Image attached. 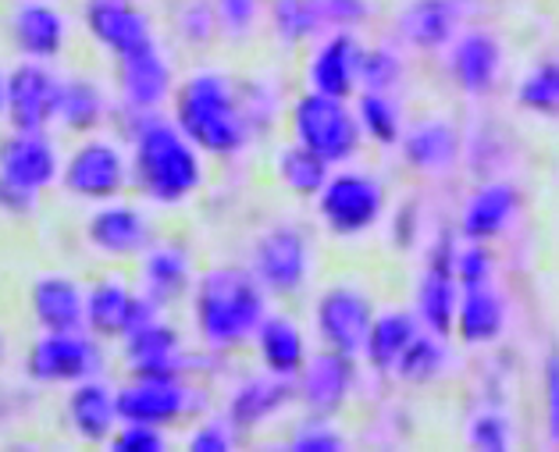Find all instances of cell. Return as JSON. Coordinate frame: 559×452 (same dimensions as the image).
<instances>
[{"instance_id":"6da1fadb","label":"cell","mask_w":559,"mask_h":452,"mask_svg":"<svg viewBox=\"0 0 559 452\" xmlns=\"http://www.w3.org/2000/svg\"><path fill=\"white\" fill-rule=\"evenodd\" d=\"M197 143L179 129V121L143 118L135 129L132 146V178L154 203L175 207L186 197H193L203 182V164Z\"/></svg>"},{"instance_id":"7a4b0ae2","label":"cell","mask_w":559,"mask_h":452,"mask_svg":"<svg viewBox=\"0 0 559 452\" xmlns=\"http://www.w3.org/2000/svg\"><path fill=\"white\" fill-rule=\"evenodd\" d=\"M193 310L203 342L214 349H228L253 338L264 324L267 289L247 267H211L197 282Z\"/></svg>"},{"instance_id":"3957f363","label":"cell","mask_w":559,"mask_h":452,"mask_svg":"<svg viewBox=\"0 0 559 452\" xmlns=\"http://www.w3.org/2000/svg\"><path fill=\"white\" fill-rule=\"evenodd\" d=\"M175 121L203 154L214 157L239 154L250 140L236 86L222 72H197L182 82L179 97H175Z\"/></svg>"},{"instance_id":"277c9868","label":"cell","mask_w":559,"mask_h":452,"mask_svg":"<svg viewBox=\"0 0 559 452\" xmlns=\"http://www.w3.org/2000/svg\"><path fill=\"white\" fill-rule=\"evenodd\" d=\"M293 132L296 143H304L329 164H346L357 157L364 129L349 100L324 97V93H304L293 107Z\"/></svg>"},{"instance_id":"5b68a950","label":"cell","mask_w":559,"mask_h":452,"mask_svg":"<svg viewBox=\"0 0 559 452\" xmlns=\"http://www.w3.org/2000/svg\"><path fill=\"white\" fill-rule=\"evenodd\" d=\"M385 211V189L367 171H338L318 193V214L335 236H360Z\"/></svg>"},{"instance_id":"8992f818","label":"cell","mask_w":559,"mask_h":452,"mask_svg":"<svg viewBox=\"0 0 559 452\" xmlns=\"http://www.w3.org/2000/svg\"><path fill=\"white\" fill-rule=\"evenodd\" d=\"M25 367H29V378L44 385H79L100 374L104 356L83 332H47L33 342Z\"/></svg>"},{"instance_id":"52a82bcc","label":"cell","mask_w":559,"mask_h":452,"mask_svg":"<svg viewBox=\"0 0 559 452\" xmlns=\"http://www.w3.org/2000/svg\"><path fill=\"white\" fill-rule=\"evenodd\" d=\"M250 271L267 293L293 296L310 275V242L299 228L278 225L264 231L253 246Z\"/></svg>"},{"instance_id":"ba28073f","label":"cell","mask_w":559,"mask_h":452,"mask_svg":"<svg viewBox=\"0 0 559 452\" xmlns=\"http://www.w3.org/2000/svg\"><path fill=\"white\" fill-rule=\"evenodd\" d=\"M129 182L126 154L111 140H86L61 168V186L79 200H115Z\"/></svg>"},{"instance_id":"9c48e42d","label":"cell","mask_w":559,"mask_h":452,"mask_svg":"<svg viewBox=\"0 0 559 452\" xmlns=\"http://www.w3.org/2000/svg\"><path fill=\"white\" fill-rule=\"evenodd\" d=\"M197 400V389L186 385L179 374H135L132 385L118 392V414L121 420H140V424H165L179 420Z\"/></svg>"},{"instance_id":"30bf717a","label":"cell","mask_w":559,"mask_h":452,"mask_svg":"<svg viewBox=\"0 0 559 452\" xmlns=\"http://www.w3.org/2000/svg\"><path fill=\"white\" fill-rule=\"evenodd\" d=\"M61 86L44 61L19 64L8 75V118L15 132H44L61 107Z\"/></svg>"},{"instance_id":"8fae6325","label":"cell","mask_w":559,"mask_h":452,"mask_svg":"<svg viewBox=\"0 0 559 452\" xmlns=\"http://www.w3.org/2000/svg\"><path fill=\"white\" fill-rule=\"evenodd\" d=\"M371 324H374L371 299H367L360 289L338 285V289H329L318 299V332L329 349H338L357 360V356L367 353Z\"/></svg>"},{"instance_id":"7c38bea8","label":"cell","mask_w":559,"mask_h":452,"mask_svg":"<svg viewBox=\"0 0 559 452\" xmlns=\"http://www.w3.org/2000/svg\"><path fill=\"white\" fill-rule=\"evenodd\" d=\"M0 178L39 197L61 178V157L44 132H15L0 143Z\"/></svg>"},{"instance_id":"4fadbf2b","label":"cell","mask_w":559,"mask_h":452,"mask_svg":"<svg viewBox=\"0 0 559 452\" xmlns=\"http://www.w3.org/2000/svg\"><path fill=\"white\" fill-rule=\"evenodd\" d=\"M449 75L467 97H485L502 75V44L488 29H467L449 44Z\"/></svg>"},{"instance_id":"5bb4252c","label":"cell","mask_w":559,"mask_h":452,"mask_svg":"<svg viewBox=\"0 0 559 452\" xmlns=\"http://www.w3.org/2000/svg\"><path fill=\"white\" fill-rule=\"evenodd\" d=\"M463 15L467 0H411L395 19V29L403 44L417 50H445L463 33Z\"/></svg>"},{"instance_id":"9a60e30c","label":"cell","mask_w":559,"mask_h":452,"mask_svg":"<svg viewBox=\"0 0 559 452\" xmlns=\"http://www.w3.org/2000/svg\"><path fill=\"white\" fill-rule=\"evenodd\" d=\"M360 44L349 29H335L324 44L313 50L310 68H307V82L313 93H324V97H338L349 100L360 86Z\"/></svg>"},{"instance_id":"2e32d148","label":"cell","mask_w":559,"mask_h":452,"mask_svg":"<svg viewBox=\"0 0 559 452\" xmlns=\"http://www.w3.org/2000/svg\"><path fill=\"white\" fill-rule=\"evenodd\" d=\"M299 400L307 403L310 414H335L346 403L353 389V356L338 349H318L307 356V364L299 367Z\"/></svg>"},{"instance_id":"e0dca14e","label":"cell","mask_w":559,"mask_h":452,"mask_svg":"<svg viewBox=\"0 0 559 452\" xmlns=\"http://www.w3.org/2000/svg\"><path fill=\"white\" fill-rule=\"evenodd\" d=\"M86 25H90V36L97 39L100 47L111 50L118 61L154 44L150 19L140 8L126 4V0H90Z\"/></svg>"},{"instance_id":"ac0fdd59","label":"cell","mask_w":559,"mask_h":452,"mask_svg":"<svg viewBox=\"0 0 559 452\" xmlns=\"http://www.w3.org/2000/svg\"><path fill=\"white\" fill-rule=\"evenodd\" d=\"M157 318V304L150 296L129 293V285L115 278L97 282L86 293V324L97 335H121L126 338L135 324Z\"/></svg>"},{"instance_id":"d6986e66","label":"cell","mask_w":559,"mask_h":452,"mask_svg":"<svg viewBox=\"0 0 559 452\" xmlns=\"http://www.w3.org/2000/svg\"><path fill=\"white\" fill-rule=\"evenodd\" d=\"M126 360L132 367V374H179L182 378V371L189 367L179 332L160 318L135 324L126 335Z\"/></svg>"},{"instance_id":"ffe728a7","label":"cell","mask_w":559,"mask_h":452,"mask_svg":"<svg viewBox=\"0 0 559 452\" xmlns=\"http://www.w3.org/2000/svg\"><path fill=\"white\" fill-rule=\"evenodd\" d=\"M118 82H121V97L135 111H157L171 93V68L168 58L154 44L121 58L118 64Z\"/></svg>"},{"instance_id":"44dd1931","label":"cell","mask_w":559,"mask_h":452,"mask_svg":"<svg viewBox=\"0 0 559 452\" xmlns=\"http://www.w3.org/2000/svg\"><path fill=\"white\" fill-rule=\"evenodd\" d=\"M33 313L44 332H83L86 293L64 275H44L33 282Z\"/></svg>"},{"instance_id":"7402d4cb","label":"cell","mask_w":559,"mask_h":452,"mask_svg":"<svg viewBox=\"0 0 559 452\" xmlns=\"http://www.w3.org/2000/svg\"><path fill=\"white\" fill-rule=\"evenodd\" d=\"M118 392H111L97 378L79 381L72 400H68V424L83 442H107L118 428Z\"/></svg>"},{"instance_id":"603a6c76","label":"cell","mask_w":559,"mask_h":452,"mask_svg":"<svg viewBox=\"0 0 559 452\" xmlns=\"http://www.w3.org/2000/svg\"><path fill=\"white\" fill-rule=\"evenodd\" d=\"M516 211H521V197L510 182H488L467 200L463 207V236L471 242L499 239L502 231H510Z\"/></svg>"},{"instance_id":"cb8c5ba5","label":"cell","mask_w":559,"mask_h":452,"mask_svg":"<svg viewBox=\"0 0 559 452\" xmlns=\"http://www.w3.org/2000/svg\"><path fill=\"white\" fill-rule=\"evenodd\" d=\"M507 328V299L496 293L492 282L485 285H467L460 289V307H456V335L467 346H488L496 342Z\"/></svg>"},{"instance_id":"d4e9b609","label":"cell","mask_w":559,"mask_h":452,"mask_svg":"<svg viewBox=\"0 0 559 452\" xmlns=\"http://www.w3.org/2000/svg\"><path fill=\"white\" fill-rule=\"evenodd\" d=\"M456 307H460V282L453 264L445 260H431L425 278L417 285V321L445 338L449 332H456Z\"/></svg>"},{"instance_id":"484cf974","label":"cell","mask_w":559,"mask_h":452,"mask_svg":"<svg viewBox=\"0 0 559 452\" xmlns=\"http://www.w3.org/2000/svg\"><path fill=\"white\" fill-rule=\"evenodd\" d=\"M86 236L107 257H132L146 250L150 225L140 211L129 207V203H115V207H100L90 217Z\"/></svg>"},{"instance_id":"4316f807","label":"cell","mask_w":559,"mask_h":452,"mask_svg":"<svg viewBox=\"0 0 559 452\" xmlns=\"http://www.w3.org/2000/svg\"><path fill=\"white\" fill-rule=\"evenodd\" d=\"M11 36H15L25 58L50 61L64 47V19L50 4H44V0H25L15 15H11Z\"/></svg>"},{"instance_id":"83f0119b","label":"cell","mask_w":559,"mask_h":452,"mask_svg":"<svg viewBox=\"0 0 559 452\" xmlns=\"http://www.w3.org/2000/svg\"><path fill=\"white\" fill-rule=\"evenodd\" d=\"M253 338H257V353H261V364L271 374L296 378L299 367L307 364L304 332H299L296 321L285 318V313H267Z\"/></svg>"},{"instance_id":"f1b7e54d","label":"cell","mask_w":559,"mask_h":452,"mask_svg":"<svg viewBox=\"0 0 559 452\" xmlns=\"http://www.w3.org/2000/svg\"><path fill=\"white\" fill-rule=\"evenodd\" d=\"M460 140L456 129L445 118H425L414 129L403 132V157L414 164L417 171H445L456 164Z\"/></svg>"},{"instance_id":"f546056e","label":"cell","mask_w":559,"mask_h":452,"mask_svg":"<svg viewBox=\"0 0 559 452\" xmlns=\"http://www.w3.org/2000/svg\"><path fill=\"white\" fill-rule=\"evenodd\" d=\"M420 324L417 313H406V310H389V313H378L374 324H371V335H367V360H371L374 371L381 374H395L400 367L403 353L411 349V342L420 335Z\"/></svg>"},{"instance_id":"4dcf8cb0","label":"cell","mask_w":559,"mask_h":452,"mask_svg":"<svg viewBox=\"0 0 559 452\" xmlns=\"http://www.w3.org/2000/svg\"><path fill=\"white\" fill-rule=\"evenodd\" d=\"M293 378H282V374H261V378H250L247 385H239V392L231 395V406L228 414L236 424H261L271 414L293 400Z\"/></svg>"},{"instance_id":"1f68e13d","label":"cell","mask_w":559,"mask_h":452,"mask_svg":"<svg viewBox=\"0 0 559 452\" xmlns=\"http://www.w3.org/2000/svg\"><path fill=\"white\" fill-rule=\"evenodd\" d=\"M143 285L154 304L182 296L189 285V253L179 246H154L143 260Z\"/></svg>"},{"instance_id":"d6a6232c","label":"cell","mask_w":559,"mask_h":452,"mask_svg":"<svg viewBox=\"0 0 559 452\" xmlns=\"http://www.w3.org/2000/svg\"><path fill=\"white\" fill-rule=\"evenodd\" d=\"M329 168L332 164L318 157L313 150H307L304 143L285 146L278 154V178L285 189H293L296 197H318L324 182H329Z\"/></svg>"},{"instance_id":"836d02e7","label":"cell","mask_w":559,"mask_h":452,"mask_svg":"<svg viewBox=\"0 0 559 452\" xmlns=\"http://www.w3.org/2000/svg\"><path fill=\"white\" fill-rule=\"evenodd\" d=\"M357 118H360V129L364 135H371L378 146H395L403 143V111L395 104L392 93H374V90H364L360 100H357Z\"/></svg>"},{"instance_id":"e575fe53","label":"cell","mask_w":559,"mask_h":452,"mask_svg":"<svg viewBox=\"0 0 559 452\" xmlns=\"http://www.w3.org/2000/svg\"><path fill=\"white\" fill-rule=\"evenodd\" d=\"M58 118L64 121L68 129H75V132L100 126V118H104V97H100V90L93 86V82H83V79L64 82V86H61Z\"/></svg>"},{"instance_id":"d590c367","label":"cell","mask_w":559,"mask_h":452,"mask_svg":"<svg viewBox=\"0 0 559 452\" xmlns=\"http://www.w3.org/2000/svg\"><path fill=\"white\" fill-rule=\"evenodd\" d=\"M516 100H521V107H527V111L556 118L559 115V61H542L531 68L521 79V86H516Z\"/></svg>"},{"instance_id":"8d00e7d4","label":"cell","mask_w":559,"mask_h":452,"mask_svg":"<svg viewBox=\"0 0 559 452\" xmlns=\"http://www.w3.org/2000/svg\"><path fill=\"white\" fill-rule=\"evenodd\" d=\"M445 367V349L435 332L420 328V335L411 342V349L403 353L400 367H395V378L403 381H431Z\"/></svg>"},{"instance_id":"74e56055","label":"cell","mask_w":559,"mask_h":452,"mask_svg":"<svg viewBox=\"0 0 559 452\" xmlns=\"http://www.w3.org/2000/svg\"><path fill=\"white\" fill-rule=\"evenodd\" d=\"M271 15H275V29L285 44H299V39H307V36L324 29L321 11L313 0H275Z\"/></svg>"},{"instance_id":"f35d334b","label":"cell","mask_w":559,"mask_h":452,"mask_svg":"<svg viewBox=\"0 0 559 452\" xmlns=\"http://www.w3.org/2000/svg\"><path fill=\"white\" fill-rule=\"evenodd\" d=\"M403 82V61L389 47H364L360 50V90L395 93Z\"/></svg>"},{"instance_id":"ab89813d","label":"cell","mask_w":559,"mask_h":452,"mask_svg":"<svg viewBox=\"0 0 559 452\" xmlns=\"http://www.w3.org/2000/svg\"><path fill=\"white\" fill-rule=\"evenodd\" d=\"M467 442L481 452H502L513 445V424L499 406H485L467 424Z\"/></svg>"},{"instance_id":"60d3db41","label":"cell","mask_w":559,"mask_h":452,"mask_svg":"<svg viewBox=\"0 0 559 452\" xmlns=\"http://www.w3.org/2000/svg\"><path fill=\"white\" fill-rule=\"evenodd\" d=\"M293 449L296 452H343L346 449V438L329 420V414H313V417H307L296 428Z\"/></svg>"},{"instance_id":"b9f144b4","label":"cell","mask_w":559,"mask_h":452,"mask_svg":"<svg viewBox=\"0 0 559 452\" xmlns=\"http://www.w3.org/2000/svg\"><path fill=\"white\" fill-rule=\"evenodd\" d=\"M111 449H118V452H165L168 442H165V435H160L157 424L121 420V431H115Z\"/></svg>"},{"instance_id":"7bdbcfd3","label":"cell","mask_w":559,"mask_h":452,"mask_svg":"<svg viewBox=\"0 0 559 452\" xmlns=\"http://www.w3.org/2000/svg\"><path fill=\"white\" fill-rule=\"evenodd\" d=\"M456 282H460V289H467V285H485V282H492V253L485 250V242H471L456 253Z\"/></svg>"},{"instance_id":"ee69618b","label":"cell","mask_w":559,"mask_h":452,"mask_svg":"<svg viewBox=\"0 0 559 452\" xmlns=\"http://www.w3.org/2000/svg\"><path fill=\"white\" fill-rule=\"evenodd\" d=\"M545 435H549V445L559 449V349L545 356Z\"/></svg>"},{"instance_id":"f6af8a7d","label":"cell","mask_w":559,"mask_h":452,"mask_svg":"<svg viewBox=\"0 0 559 452\" xmlns=\"http://www.w3.org/2000/svg\"><path fill=\"white\" fill-rule=\"evenodd\" d=\"M324 29H353L367 19V0H313Z\"/></svg>"},{"instance_id":"bcb514c9","label":"cell","mask_w":559,"mask_h":452,"mask_svg":"<svg viewBox=\"0 0 559 452\" xmlns=\"http://www.w3.org/2000/svg\"><path fill=\"white\" fill-rule=\"evenodd\" d=\"M214 11H217V22H222L231 36H242L253 29L261 0H214Z\"/></svg>"},{"instance_id":"7dc6e473","label":"cell","mask_w":559,"mask_h":452,"mask_svg":"<svg viewBox=\"0 0 559 452\" xmlns=\"http://www.w3.org/2000/svg\"><path fill=\"white\" fill-rule=\"evenodd\" d=\"M236 420H207L189 435V449L193 452H228L236 445Z\"/></svg>"},{"instance_id":"c3c4849f","label":"cell","mask_w":559,"mask_h":452,"mask_svg":"<svg viewBox=\"0 0 559 452\" xmlns=\"http://www.w3.org/2000/svg\"><path fill=\"white\" fill-rule=\"evenodd\" d=\"M33 203H36V193H25V189L0 178V207H4L8 214H29Z\"/></svg>"},{"instance_id":"681fc988","label":"cell","mask_w":559,"mask_h":452,"mask_svg":"<svg viewBox=\"0 0 559 452\" xmlns=\"http://www.w3.org/2000/svg\"><path fill=\"white\" fill-rule=\"evenodd\" d=\"M8 115V75L0 72V118Z\"/></svg>"},{"instance_id":"f907efd6","label":"cell","mask_w":559,"mask_h":452,"mask_svg":"<svg viewBox=\"0 0 559 452\" xmlns=\"http://www.w3.org/2000/svg\"><path fill=\"white\" fill-rule=\"evenodd\" d=\"M0 356H4V338H0Z\"/></svg>"}]
</instances>
